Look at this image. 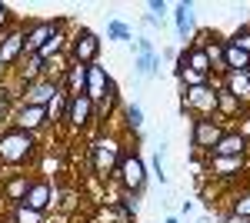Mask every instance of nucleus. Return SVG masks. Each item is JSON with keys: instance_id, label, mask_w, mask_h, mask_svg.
I'll list each match as a JSON object with an SVG mask.
<instances>
[{"instance_id": "obj_1", "label": "nucleus", "mask_w": 250, "mask_h": 223, "mask_svg": "<svg viewBox=\"0 0 250 223\" xmlns=\"http://www.w3.org/2000/svg\"><path fill=\"white\" fill-rule=\"evenodd\" d=\"M40 157V137L37 133L3 127L0 130V167L7 170H23L30 160Z\"/></svg>"}, {"instance_id": "obj_2", "label": "nucleus", "mask_w": 250, "mask_h": 223, "mask_svg": "<svg viewBox=\"0 0 250 223\" xmlns=\"http://www.w3.org/2000/svg\"><path fill=\"white\" fill-rule=\"evenodd\" d=\"M124 137L114 133H97L87 143V167L97 180H114L117 167H120V157H124Z\"/></svg>"}, {"instance_id": "obj_3", "label": "nucleus", "mask_w": 250, "mask_h": 223, "mask_svg": "<svg viewBox=\"0 0 250 223\" xmlns=\"http://www.w3.org/2000/svg\"><path fill=\"white\" fill-rule=\"evenodd\" d=\"M114 183L124 190V193H144V186H147V163H144V157L134 153V150H124V157H120V167L114 173Z\"/></svg>"}, {"instance_id": "obj_4", "label": "nucleus", "mask_w": 250, "mask_h": 223, "mask_svg": "<svg viewBox=\"0 0 250 223\" xmlns=\"http://www.w3.org/2000/svg\"><path fill=\"white\" fill-rule=\"evenodd\" d=\"M94 123H97L94 100H90V97H83V93L70 97V100H67V113H63V123H60V127H67L74 137H80V133L90 130Z\"/></svg>"}, {"instance_id": "obj_5", "label": "nucleus", "mask_w": 250, "mask_h": 223, "mask_svg": "<svg viewBox=\"0 0 250 223\" xmlns=\"http://www.w3.org/2000/svg\"><path fill=\"white\" fill-rule=\"evenodd\" d=\"M67 60L70 63H83V67H90L100 60V37H97L94 30H87V27H80L70 34L67 40Z\"/></svg>"}, {"instance_id": "obj_6", "label": "nucleus", "mask_w": 250, "mask_h": 223, "mask_svg": "<svg viewBox=\"0 0 250 223\" xmlns=\"http://www.w3.org/2000/svg\"><path fill=\"white\" fill-rule=\"evenodd\" d=\"M184 93V103H180V113H190L193 120H207L217 110V87H193V90H180Z\"/></svg>"}, {"instance_id": "obj_7", "label": "nucleus", "mask_w": 250, "mask_h": 223, "mask_svg": "<svg viewBox=\"0 0 250 223\" xmlns=\"http://www.w3.org/2000/svg\"><path fill=\"white\" fill-rule=\"evenodd\" d=\"M23 34H27V23H14L10 30L0 34V74L14 70L23 60Z\"/></svg>"}, {"instance_id": "obj_8", "label": "nucleus", "mask_w": 250, "mask_h": 223, "mask_svg": "<svg viewBox=\"0 0 250 223\" xmlns=\"http://www.w3.org/2000/svg\"><path fill=\"white\" fill-rule=\"evenodd\" d=\"M224 133H227V127H224L220 120H213V117H207V120H193L190 143H193V150H197V153H210Z\"/></svg>"}, {"instance_id": "obj_9", "label": "nucleus", "mask_w": 250, "mask_h": 223, "mask_svg": "<svg viewBox=\"0 0 250 223\" xmlns=\"http://www.w3.org/2000/svg\"><path fill=\"white\" fill-rule=\"evenodd\" d=\"M137 54H134V77L137 80H150L160 74V54L154 50L150 37H137Z\"/></svg>"}, {"instance_id": "obj_10", "label": "nucleus", "mask_w": 250, "mask_h": 223, "mask_svg": "<svg viewBox=\"0 0 250 223\" xmlns=\"http://www.w3.org/2000/svg\"><path fill=\"white\" fill-rule=\"evenodd\" d=\"M10 127L27 130V133H37V137H40V130H43V127H50V123H47V107H30V103H20L17 110H14Z\"/></svg>"}, {"instance_id": "obj_11", "label": "nucleus", "mask_w": 250, "mask_h": 223, "mask_svg": "<svg viewBox=\"0 0 250 223\" xmlns=\"http://www.w3.org/2000/svg\"><path fill=\"white\" fill-rule=\"evenodd\" d=\"M110 83H114V77L107 74V67L97 60V63L87 67V87H83V97H90L94 103H100V100L107 97V90H110Z\"/></svg>"}, {"instance_id": "obj_12", "label": "nucleus", "mask_w": 250, "mask_h": 223, "mask_svg": "<svg viewBox=\"0 0 250 223\" xmlns=\"http://www.w3.org/2000/svg\"><path fill=\"white\" fill-rule=\"evenodd\" d=\"M210 87H224V90L230 93V97H237L244 107L250 103V70H240V74H224V77H217L213 80L210 77Z\"/></svg>"}, {"instance_id": "obj_13", "label": "nucleus", "mask_w": 250, "mask_h": 223, "mask_svg": "<svg viewBox=\"0 0 250 223\" xmlns=\"http://www.w3.org/2000/svg\"><path fill=\"white\" fill-rule=\"evenodd\" d=\"M30 183H34V177H27V170H17L14 177H3V180H0V193H3L7 206H20L23 203Z\"/></svg>"}, {"instance_id": "obj_14", "label": "nucleus", "mask_w": 250, "mask_h": 223, "mask_svg": "<svg viewBox=\"0 0 250 223\" xmlns=\"http://www.w3.org/2000/svg\"><path fill=\"white\" fill-rule=\"evenodd\" d=\"M67 40H70V34H67V17H57L54 20V30H50V37H47V43L37 50L40 60H54V57H63L67 54Z\"/></svg>"}, {"instance_id": "obj_15", "label": "nucleus", "mask_w": 250, "mask_h": 223, "mask_svg": "<svg viewBox=\"0 0 250 223\" xmlns=\"http://www.w3.org/2000/svg\"><path fill=\"white\" fill-rule=\"evenodd\" d=\"M50 30H54V20H30L27 23V34H23V57H34L47 43L50 37Z\"/></svg>"}, {"instance_id": "obj_16", "label": "nucleus", "mask_w": 250, "mask_h": 223, "mask_svg": "<svg viewBox=\"0 0 250 223\" xmlns=\"http://www.w3.org/2000/svg\"><path fill=\"white\" fill-rule=\"evenodd\" d=\"M50 180H43V177H34V183L27 190V197H23V203L20 206H30V210H40V213H50L54 203H50Z\"/></svg>"}, {"instance_id": "obj_17", "label": "nucleus", "mask_w": 250, "mask_h": 223, "mask_svg": "<svg viewBox=\"0 0 250 223\" xmlns=\"http://www.w3.org/2000/svg\"><path fill=\"white\" fill-rule=\"evenodd\" d=\"M244 170H247V157H210V163H207V173L220 177V180L240 177Z\"/></svg>"}, {"instance_id": "obj_18", "label": "nucleus", "mask_w": 250, "mask_h": 223, "mask_svg": "<svg viewBox=\"0 0 250 223\" xmlns=\"http://www.w3.org/2000/svg\"><path fill=\"white\" fill-rule=\"evenodd\" d=\"M57 93H60L57 83H50V80H37V83H30V87L23 90L20 103H30V107H47Z\"/></svg>"}, {"instance_id": "obj_19", "label": "nucleus", "mask_w": 250, "mask_h": 223, "mask_svg": "<svg viewBox=\"0 0 250 223\" xmlns=\"http://www.w3.org/2000/svg\"><path fill=\"white\" fill-rule=\"evenodd\" d=\"M244 113H247V107H244L237 97H230L224 87H217V110H213V120H240Z\"/></svg>"}, {"instance_id": "obj_20", "label": "nucleus", "mask_w": 250, "mask_h": 223, "mask_svg": "<svg viewBox=\"0 0 250 223\" xmlns=\"http://www.w3.org/2000/svg\"><path fill=\"white\" fill-rule=\"evenodd\" d=\"M14 77H17V83L27 90L30 83H37V80H43V60H40L37 54L34 57H23L17 67H14Z\"/></svg>"}, {"instance_id": "obj_21", "label": "nucleus", "mask_w": 250, "mask_h": 223, "mask_svg": "<svg viewBox=\"0 0 250 223\" xmlns=\"http://www.w3.org/2000/svg\"><path fill=\"white\" fill-rule=\"evenodd\" d=\"M247 147L250 143L237 130H227L220 140H217V147L210 150V157H247Z\"/></svg>"}, {"instance_id": "obj_22", "label": "nucleus", "mask_w": 250, "mask_h": 223, "mask_svg": "<svg viewBox=\"0 0 250 223\" xmlns=\"http://www.w3.org/2000/svg\"><path fill=\"white\" fill-rule=\"evenodd\" d=\"M173 27H177V37L180 40H193L197 23H193V3L190 0H184V3L173 7Z\"/></svg>"}, {"instance_id": "obj_23", "label": "nucleus", "mask_w": 250, "mask_h": 223, "mask_svg": "<svg viewBox=\"0 0 250 223\" xmlns=\"http://www.w3.org/2000/svg\"><path fill=\"white\" fill-rule=\"evenodd\" d=\"M17 97H23V87H20L17 80H14V83H3V80H0V130L14 120V100H17Z\"/></svg>"}, {"instance_id": "obj_24", "label": "nucleus", "mask_w": 250, "mask_h": 223, "mask_svg": "<svg viewBox=\"0 0 250 223\" xmlns=\"http://www.w3.org/2000/svg\"><path fill=\"white\" fill-rule=\"evenodd\" d=\"M240 74V70H250V54H244L240 47H233L230 40H224V74ZM220 74V77H224Z\"/></svg>"}, {"instance_id": "obj_25", "label": "nucleus", "mask_w": 250, "mask_h": 223, "mask_svg": "<svg viewBox=\"0 0 250 223\" xmlns=\"http://www.w3.org/2000/svg\"><path fill=\"white\" fill-rule=\"evenodd\" d=\"M60 87L70 93V97L83 93V87H87V67H83V63H67V77H63Z\"/></svg>"}, {"instance_id": "obj_26", "label": "nucleus", "mask_w": 250, "mask_h": 223, "mask_svg": "<svg viewBox=\"0 0 250 223\" xmlns=\"http://www.w3.org/2000/svg\"><path fill=\"white\" fill-rule=\"evenodd\" d=\"M124 133L127 137H140L144 133V107L140 103H127L124 107Z\"/></svg>"}, {"instance_id": "obj_27", "label": "nucleus", "mask_w": 250, "mask_h": 223, "mask_svg": "<svg viewBox=\"0 0 250 223\" xmlns=\"http://www.w3.org/2000/svg\"><path fill=\"white\" fill-rule=\"evenodd\" d=\"M117 103H120V90H117V80H114V83H110V90H107V97H104L100 103H94L97 123H107V120H110V113L117 110Z\"/></svg>"}, {"instance_id": "obj_28", "label": "nucleus", "mask_w": 250, "mask_h": 223, "mask_svg": "<svg viewBox=\"0 0 250 223\" xmlns=\"http://www.w3.org/2000/svg\"><path fill=\"white\" fill-rule=\"evenodd\" d=\"M67 100H70V93L60 87V93L54 97V100H50V103H47V123H50V127H60V123H63V113H67Z\"/></svg>"}, {"instance_id": "obj_29", "label": "nucleus", "mask_w": 250, "mask_h": 223, "mask_svg": "<svg viewBox=\"0 0 250 223\" xmlns=\"http://www.w3.org/2000/svg\"><path fill=\"white\" fill-rule=\"evenodd\" d=\"M187 67L197 70V74H204V77H213L210 57H207V50H200V47H187Z\"/></svg>"}, {"instance_id": "obj_30", "label": "nucleus", "mask_w": 250, "mask_h": 223, "mask_svg": "<svg viewBox=\"0 0 250 223\" xmlns=\"http://www.w3.org/2000/svg\"><path fill=\"white\" fill-rule=\"evenodd\" d=\"M7 223H47V213L30 210V206H10L7 210Z\"/></svg>"}, {"instance_id": "obj_31", "label": "nucleus", "mask_w": 250, "mask_h": 223, "mask_svg": "<svg viewBox=\"0 0 250 223\" xmlns=\"http://www.w3.org/2000/svg\"><path fill=\"white\" fill-rule=\"evenodd\" d=\"M60 170H63L60 153H54V150H40V177H43V180H50V177H57Z\"/></svg>"}, {"instance_id": "obj_32", "label": "nucleus", "mask_w": 250, "mask_h": 223, "mask_svg": "<svg viewBox=\"0 0 250 223\" xmlns=\"http://www.w3.org/2000/svg\"><path fill=\"white\" fill-rule=\"evenodd\" d=\"M230 217H237L240 223L250 220V190H240V193H233L230 200Z\"/></svg>"}, {"instance_id": "obj_33", "label": "nucleus", "mask_w": 250, "mask_h": 223, "mask_svg": "<svg viewBox=\"0 0 250 223\" xmlns=\"http://www.w3.org/2000/svg\"><path fill=\"white\" fill-rule=\"evenodd\" d=\"M114 206L124 213V217H130V220H134L137 210H140V197H137V193H124V190H120V197H117Z\"/></svg>"}, {"instance_id": "obj_34", "label": "nucleus", "mask_w": 250, "mask_h": 223, "mask_svg": "<svg viewBox=\"0 0 250 223\" xmlns=\"http://www.w3.org/2000/svg\"><path fill=\"white\" fill-rule=\"evenodd\" d=\"M177 80H180V87H184V90H193V87H207V83H210V77L197 74V70H190V67H187V70H180V74H177Z\"/></svg>"}, {"instance_id": "obj_35", "label": "nucleus", "mask_w": 250, "mask_h": 223, "mask_svg": "<svg viewBox=\"0 0 250 223\" xmlns=\"http://www.w3.org/2000/svg\"><path fill=\"white\" fill-rule=\"evenodd\" d=\"M227 40H230L233 47H240L244 54H250V20H247V23H240V27H237Z\"/></svg>"}, {"instance_id": "obj_36", "label": "nucleus", "mask_w": 250, "mask_h": 223, "mask_svg": "<svg viewBox=\"0 0 250 223\" xmlns=\"http://www.w3.org/2000/svg\"><path fill=\"white\" fill-rule=\"evenodd\" d=\"M107 40H130L134 43V30L127 23H120V20H110L107 23Z\"/></svg>"}, {"instance_id": "obj_37", "label": "nucleus", "mask_w": 250, "mask_h": 223, "mask_svg": "<svg viewBox=\"0 0 250 223\" xmlns=\"http://www.w3.org/2000/svg\"><path fill=\"white\" fill-rule=\"evenodd\" d=\"M207 57H210L213 74H224V40H213L210 47H207Z\"/></svg>"}, {"instance_id": "obj_38", "label": "nucleus", "mask_w": 250, "mask_h": 223, "mask_svg": "<svg viewBox=\"0 0 250 223\" xmlns=\"http://www.w3.org/2000/svg\"><path fill=\"white\" fill-rule=\"evenodd\" d=\"M147 10H150V14H154L157 20H164V17H167V10H170V7H167L164 0H150V3H147Z\"/></svg>"}, {"instance_id": "obj_39", "label": "nucleus", "mask_w": 250, "mask_h": 223, "mask_svg": "<svg viewBox=\"0 0 250 223\" xmlns=\"http://www.w3.org/2000/svg\"><path fill=\"white\" fill-rule=\"evenodd\" d=\"M154 173H157L160 183H167V173H164V150H157V153H154Z\"/></svg>"}, {"instance_id": "obj_40", "label": "nucleus", "mask_w": 250, "mask_h": 223, "mask_svg": "<svg viewBox=\"0 0 250 223\" xmlns=\"http://www.w3.org/2000/svg\"><path fill=\"white\" fill-rule=\"evenodd\" d=\"M233 130H237V133H240V137L250 143V113H244V117H240V123H237Z\"/></svg>"}, {"instance_id": "obj_41", "label": "nucleus", "mask_w": 250, "mask_h": 223, "mask_svg": "<svg viewBox=\"0 0 250 223\" xmlns=\"http://www.w3.org/2000/svg\"><path fill=\"white\" fill-rule=\"evenodd\" d=\"M144 27H164V20H157L154 14H144Z\"/></svg>"}, {"instance_id": "obj_42", "label": "nucleus", "mask_w": 250, "mask_h": 223, "mask_svg": "<svg viewBox=\"0 0 250 223\" xmlns=\"http://www.w3.org/2000/svg\"><path fill=\"white\" fill-rule=\"evenodd\" d=\"M3 210H10V206H7V200H3V193H0V213H3Z\"/></svg>"}, {"instance_id": "obj_43", "label": "nucleus", "mask_w": 250, "mask_h": 223, "mask_svg": "<svg viewBox=\"0 0 250 223\" xmlns=\"http://www.w3.org/2000/svg\"><path fill=\"white\" fill-rule=\"evenodd\" d=\"M164 223H180V220H177V217H167V220H164Z\"/></svg>"}, {"instance_id": "obj_44", "label": "nucleus", "mask_w": 250, "mask_h": 223, "mask_svg": "<svg viewBox=\"0 0 250 223\" xmlns=\"http://www.w3.org/2000/svg\"><path fill=\"white\" fill-rule=\"evenodd\" d=\"M200 223H210V217H204V220H200Z\"/></svg>"}, {"instance_id": "obj_45", "label": "nucleus", "mask_w": 250, "mask_h": 223, "mask_svg": "<svg viewBox=\"0 0 250 223\" xmlns=\"http://www.w3.org/2000/svg\"><path fill=\"white\" fill-rule=\"evenodd\" d=\"M0 77H3V74H0Z\"/></svg>"}, {"instance_id": "obj_46", "label": "nucleus", "mask_w": 250, "mask_h": 223, "mask_svg": "<svg viewBox=\"0 0 250 223\" xmlns=\"http://www.w3.org/2000/svg\"><path fill=\"white\" fill-rule=\"evenodd\" d=\"M247 223H250V220H247Z\"/></svg>"}]
</instances>
